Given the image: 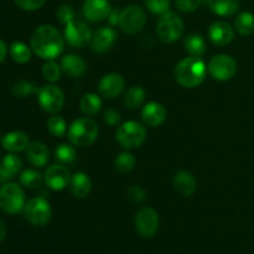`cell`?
I'll use <instances>...</instances> for the list:
<instances>
[{
	"instance_id": "cell-42",
	"label": "cell",
	"mask_w": 254,
	"mask_h": 254,
	"mask_svg": "<svg viewBox=\"0 0 254 254\" xmlns=\"http://www.w3.org/2000/svg\"><path fill=\"white\" fill-rule=\"evenodd\" d=\"M121 118H122L121 113H119V111H117V109L107 108L106 111H104V114H103L104 123L108 124V126L116 127L117 124L121 122Z\"/></svg>"
},
{
	"instance_id": "cell-43",
	"label": "cell",
	"mask_w": 254,
	"mask_h": 254,
	"mask_svg": "<svg viewBox=\"0 0 254 254\" xmlns=\"http://www.w3.org/2000/svg\"><path fill=\"white\" fill-rule=\"evenodd\" d=\"M119 17H121V11L118 9H112L107 19L111 26H117L119 25Z\"/></svg>"
},
{
	"instance_id": "cell-26",
	"label": "cell",
	"mask_w": 254,
	"mask_h": 254,
	"mask_svg": "<svg viewBox=\"0 0 254 254\" xmlns=\"http://www.w3.org/2000/svg\"><path fill=\"white\" fill-rule=\"evenodd\" d=\"M102 102L101 97L96 93H86L79 101V109L83 114L88 117H93L99 113L102 109Z\"/></svg>"
},
{
	"instance_id": "cell-17",
	"label": "cell",
	"mask_w": 254,
	"mask_h": 254,
	"mask_svg": "<svg viewBox=\"0 0 254 254\" xmlns=\"http://www.w3.org/2000/svg\"><path fill=\"white\" fill-rule=\"evenodd\" d=\"M208 37L216 46H226L235 37V29L226 21H216L208 29Z\"/></svg>"
},
{
	"instance_id": "cell-36",
	"label": "cell",
	"mask_w": 254,
	"mask_h": 254,
	"mask_svg": "<svg viewBox=\"0 0 254 254\" xmlns=\"http://www.w3.org/2000/svg\"><path fill=\"white\" fill-rule=\"evenodd\" d=\"M61 66L55 62V60H49L42 66V76L46 81L55 83V82L60 81L61 78Z\"/></svg>"
},
{
	"instance_id": "cell-40",
	"label": "cell",
	"mask_w": 254,
	"mask_h": 254,
	"mask_svg": "<svg viewBox=\"0 0 254 254\" xmlns=\"http://www.w3.org/2000/svg\"><path fill=\"white\" fill-rule=\"evenodd\" d=\"M17 7L25 11H36L41 9L47 0H14Z\"/></svg>"
},
{
	"instance_id": "cell-12",
	"label": "cell",
	"mask_w": 254,
	"mask_h": 254,
	"mask_svg": "<svg viewBox=\"0 0 254 254\" xmlns=\"http://www.w3.org/2000/svg\"><path fill=\"white\" fill-rule=\"evenodd\" d=\"M92 36L93 34L88 25L79 20H73L64 27V39L72 47L83 49L87 45H91Z\"/></svg>"
},
{
	"instance_id": "cell-37",
	"label": "cell",
	"mask_w": 254,
	"mask_h": 254,
	"mask_svg": "<svg viewBox=\"0 0 254 254\" xmlns=\"http://www.w3.org/2000/svg\"><path fill=\"white\" fill-rule=\"evenodd\" d=\"M145 7L154 15H164L170 9V0H144Z\"/></svg>"
},
{
	"instance_id": "cell-34",
	"label": "cell",
	"mask_w": 254,
	"mask_h": 254,
	"mask_svg": "<svg viewBox=\"0 0 254 254\" xmlns=\"http://www.w3.org/2000/svg\"><path fill=\"white\" fill-rule=\"evenodd\" d=\"M11 92L16 98L22 99L27 98V97L31 96L32 93H37V92H39V88H37L32 82L26 81V79H21V81H17L16 83H14Z\"/></svg>"
},
{
	"instance_id": "cell-4",
	"label": "cell",
	"mask_w": 254,
	"mask_h": 254,
	"mask_svg": "<svg viewBox=\"0 0 254 254\" xmlns=\"http://www.w3.org/2000/svg\"><path fill=\"white\" fill-rule=\"evenodd\" d=\"M116 139L124 149L140 148L146 140V129L139 122H126L117 130Z\"/></svg>"
},
{
	"instance_id": "cell-28",
	"label": "cell",
	"mask_w": 254,
	"mask_h": 254,
	"mask_svg": "<svg viewBox=\"0 0 254 254\" xmlns=\"http://www.w3.org/2000/svg\"><path fill=\"white\" fill-rule=\"evenodd\" d=\"M9 54L10 57L12 59V61H15L19 64H27V62L31 60V54L32 50L31 47L27 46L25 42L16 41L12 42L9 47Z\"/></svg>"
},
{
	"instance_id": "cell-1",
	"label": "cell",
	"mask_w": 254,
	"mask_h": 254,
	"mask_svg": "<svg viewBox=\"0 0 254 254\" xmlns=\"http://www.w3.org/2000/svg\"><path fill=\"white\" fill-rule=\"evenodd\" d=\"M30 47L36 56L42 60H55L64 50V39L59 30L52 25L36 27L30 37Z\"/></svg>"
},
{
	"instance_id": "cell-2",
	"label": "cell",
	"mask_w": 254,
	"mask_h": 254,
	"mask_svg": "<svg viewBox=\"0 0 254 254\" xmlns=\"http://www.w3.org/2000/svg\"><path fill=\"white\" fill-rule=\"evenodd\" d=\"M174 74L180 86L185 88H196L205 81L207 66L201 57L190 56L176 64Z\"/></svg>"
},
{
	"instance_id": "cell-41",
	"label": "cell",
	"mask_w": 254,
	"mask_h": 254,
	"mask_svg": "<svg viewBox=\"0 0 254 254\" xmlns=\"http://www.w3.org/2000/svg\"><path fill=\"white\" fill-rule=\"evenodd\" d=\"M128 198L134 203H141L145 200V191L140 188V186H130L127 191Z\"/></svg>"
},
{
	"instance_id": "cell-20",
	"label": "cell",
	"mask_w": 254,
	"mask_h": 254,
	"mask_svg": "<svg viewBox=\"0 0 254 254\" xmlns=\"http://www.w3.org/2000/svg\"><path fill=\"white\" fill-rule=\"evenodd\" d=\"M174 189L181 196L189 197L195 193L196 189H197V181L190 171L181 170L176 173L175 178H174Z\"/></svg>"
},
{
	"instance_id": "cell-14",
	"label": "cell",
	"mask_w": 254,
	"mask_h": 254,
	"mask_svg": "<svg viewBox=\"0 0 254 254\" xmlns=\"http://www.w3.org/2000/svg\"><path fill=\"white\" fill-rule=\"evenodd\" d=\"M126 82L123 76L117 72L104 74L98 83V91L102 97L107 99H114L123 92Z\"/></svg>"
},
{
	"instance_id": "cell-13",
	"label": "cell",
	"mask_w": 254,
	"mask_h": 254,
	"mask_svg": "<svg viewBox=\"0 0 254 254\" xmlns=\"http://www.w3.org/2000/svg\"><path fill=\"white\" fill-rule=\"evenodd\" d=\"M44 179L47 188L54 191H62L68 186L71 173L64 164H55L45 171Z\"/></svg>"
},
{
	"instance_id": "cell-11",
	"label": "cell",
	"mask_w": 254,
	"mask_h": 254,
	"mask_svg": "<svg viewBox=\"0 0 254 254\" xmlns=\"http://www.w3.org/2000/svg\"><path fill=\"white\" fill-rule=\"evenodd\" d=\"M159 215L154 208L143 207L136 212L134 218L135 230L141 237L151 238L156 235L159 230Z\"/></svg>"
},
{
	"instance_id": "cell-35",
	"label": "cell",
	"mask_w": 254,
	"mask_h": 254,
	"mask_svg": "<svg viewBox=\"0 0 254 254\" xmlns=\"http://www.w3.org/2000/svg\"><path fill=\"white\" fill-rule=\"evenodd\" d=\"M55 156L62 164H71L76 159V149L73 144L62 143L55 150Z\"/></svg>"
},
{
	"instance_id": "cell-5",
	"label": "cell",
	"mask_w": 254,
	"mask_h": 254,
	"mask_svg": "<svg viewBox=\"0 0 254 254\" xmlns=\"http://www.w3.org/2000/svg\"><path fill=\"white\" fill-rule=\"evenodd\" d=\"M184 30H185V24L183 19L173 11H168L166 14L161 15L156 24V34L159 40L164 44H173L178 41L183 36Z\"/></svg>"
},
{
	"instance_id": "cell-24",
	"label": "cell",
	"mask_w": 254,
	"mask_h": 254,
	"mask_svg": "<svg viewBox=\"0 0 254 254\" xmlns=\"http://www.w3.org/2000/svg\"><path fill=\"white\" fill-rule=\"evenodd\" d=\"M61 69L64 73H66L67 76L72 77V78H76V77L82 76L86 72V62L78 55H66V56L62 57L61 60Z\"/></svg>"
},
{
	"instance_id": "cell-32",
	"label": "cell",
	"mask_w": 254,
	"mask_h": 254,
	"mask_svg": "<svg viewBox=\"0 0 254 254\" xmlns=\"http://www.w3.org/2000/svg\"><path fill=\"white\" fill-rule=\"evenodd\" d=\"M47 130L50 131L51 135L56 136V138H64L68 129H67L66 121L62 117L52 114V117H50L49 121H47Z\"/></svg>"
},
{
	"instance_id": "cell-23",
	"label": "cell",
	"mask_w": 254,
	"mask_h": 254,
	"mask_svg": "<svg viewBox=\"0 0 254 254\" xmlns=\"http://www.w3.org/2000/svg\"><path fill=\"white\" fill-rule=\"evenodd\" d=\"M69 190H71L72 195L76 198H84L89 195L92 190V180L86 173H78L73 174L69 180Z\"/></svg>"
},
{
	"instance_id": "cell-3",
	"label": "cell",
	"mask_w": 254,
	"mask_h": 254,
	"mask_svg": "<svg viewBox=\"0 0 254 254\" xmlns=\"http://www.w3.org/2000/svg\"><path fill=\"white\" fill-rule=\"evenodd\" d=\"M98 133L99 129L96 122L87 117L72 122L67 131L71 144L78 148H87L92 145L98 138Z\"/></svg>"
},
{
	"instance_id": "cell-22",
	"label": "cell",
	"mask_w": 254,
	"mask_h": 254,
	"mask_svg": "<svg viewBox=\"0 0 254 254\" xmlns=\"http://www.w3.org/2000/svg\"><path fill=\"white\" fill-rule=\"evenodd\" d=\"M30 144L29 135L24 131L14 130L9 131L5 134L1 139V145L5 150L10 151V153H20V151H25L27 145Z\"/></svg>"
},
{
	"instance_id": "cell-15",
	"label": "cell",
	"mask_w": 254,
	"mask_h": 254,
	"mask_svg": "<svg viewBox=\"0 0 254 254\" xmlns=\"http://www.w3.org/2000/svg\"><path fill=\"white\" fill-rule=\"evenodd\" d=\"M118 40V32L112 26H103L97 30L92 36L91 49L96 54H104L109 51Z\"/></svg>"
},
{
	"instance_id": "cell-19",
	"label": "cell",
	"mask_w": 254,
	"mask_h": 254,
	"mask_svg": "<svg viewBox=\"0 0 254 254\" xmlns=\"http://www.w3.org/2000/svg\"><path fill=\"white\" fill-rule=\"evenodd\" d=\"M25 155L30 164L37 168H42L49 163L50 151L49 148L41 141H30L27 148L25 149Z\"/></svg>"
},
{
	"instance_id": "cell-21",
	"label": "cell",
	"mask_w": 254,
	"mask_h": 254,
	"mask_svg": "<svg viewBox=\"0 0 254 254\" xmlns=\"http://www.w3.org/2000/svg\"><path fill=\"white\" fill-rule=\"evenodd\" d=\"M22 168V160L15 153H10L2 158L0 164V184H6Z\"/></svg>"
},
{
	"instance_id": "cell-16",
	"label": "cell",
	"mask_w": 254,
	"mask_h": 254,
	"mask_svg": "<svg viewBox=\"0 0 254 254\" xmlns=\"http://www.w3.org/2000/svg\"><path fill=\"white\" fill-rule=\"evenodd\" d=\"M83 15L92 22L103 21L108 17L112 6L108 0H86L83 2Z\"/></svg>"
},
{
	"instance_id": "cell-31",
	"label": "cell",
	"mask_w": 254,
	"mask_h": 254,
	"mask_svg": "<svg viewBox=\"0 0 254 254\" xmlns=\"http://www.w3.org/2000/svg\"><path fill=\"white\" fill-rule=\"evenodd\" d=\"M19 181L20 185L26 189H39L45 183V179L37 170L27 169L20 174Z\"/></svg>"
},
{
	"instance_id": "cell-45",
	"label": "cell",
	"mask_w": 254,
	"mask_h": 254,
	"mask_svg": "<svg viewBox=\"0 0 254 254\" xmlns=\"http://www.w3.org/2000/svg\"><path fill=\"white\" fill-rule=\"evenodd\" d=\"M5 237H6V226L0 220V243L5 240Z\"/></svg>"
},
{
	"instance_id": "cell-18",
	"label": "cell",
	"mask_w": 254,
	"mask_h": 254,
	"mask_svg": "<svg viewBox=\"0 0 254 254\" xmlns=\"http://www.w3.org/2000/svg\"><path fill=\"white\" fill-rule=\"evenodd\" d=\"M166 116L168 113H166L165 107L159 102H149L141 111V118L144 123L151 128H158L161 124H164V122L166 121Z\"/></svg>"
},
{
	"instance_id": "cell-9",
	"label": "cell",
	"mask_w": 254,
	"mask_h": 254,
	"mask_svg": "<svg viewBox=\"0 0 254 254\" xmlns=\"http://www.w3.org/2000/svg\"><path fill=\"white\" fill-rule=\"evenodd\" d=\"M146 24V14L139 5H128L121 11L119 27L128 35H136Z\"/></svg>"
},
{
	"instance_id": "cell-25",
	"label": "cell",
	"mask_w": 254,
	"mask_h": 254,
	"mask_svg": "<svg viewBox=\"0 0 254 254\" xmlns=\"http://www.w3.org/2000/svg\"><path fill=\"white\" fill-rule=\"evenodd\" d=\"M211 10L220 16H232L240 9V0H205Z\"/></svg>"
},
{
	"instance_id": "cell-7",
	"label": "cell",
	"mask_w": 254,
	"mask_h": 254,
	"mask_svg": "<svg viewBox=\"0 0 254 254\" xmlns=\"http://www.w3.org/2000/svg\"><path fill=\"white\" fill-rule=\"evenodd\" d=\"M24 216L35 227H44L51 221V206L46 198L34 197L25 203Z\"/></svg>"
},
{
	"instance_id": "cell-33",
	"label": "cell",
	"mask_w": 254,
	"mask_h": 254,
	"mask_svg": "<svg viewBox=\"0 0 254 254\" xmlns=\"http://www.w3.org/2000/svg\"><path fill=\"white\" fill-rule=\"evenodd\" d=\"M135 158L131 153H128V151H124V153H121L114 160V166H116V170L119 171L122 174L130 173L131 170L135 166Z\"/></svg>"
},
{
	"instance_id": "cell-38",
	"label": "cell",
	"mask_w": 254,
	"mask_h": 254,
	"mask_svg": "<svg viewBox=\"0 0 254 254\" xmlns=\"http://www.w3.org/2000/svg\"><path fill=\"white\" fill-rule=\"evenodd\" d=\"M56 17L61 24L67 25L74 20V10L71 5L64 4L56 10Z\"/></svg>"
},
{
	"instance_id": "cell-10",
	"label": "cell",
	"mask_w": 254,
	"mask_h": 254,
	"mask_svg": "<svg viewBox=\"0 0 254 254\" xmlns=\"http://www.w3.org/2000/svg\"><path fill=\"white\" fill-rule=\"evenodd\" d=\"M37 101L46 113L56 114L64 107V94L56 84H45L37 92Z\"/></svg>"
},
{
	"instance_id": "cell-44",
	"label": "cell",
	"mask_w": 254,
	"mask_h": 254,
	"mask_svg": "<svg viewBox=\"0 0 254 254\" xmlns=\"http://www.w3.org/2000/svg\"><path fill=\"white\" fill-rule=\"evenodd\" d=\"M6 54H7L6 44L0 39V64L5 61V59H6Z\"/></svg>"
},
{
	"instance_id": "cell-27",
	"label": "cell",
	"mask_w": 254,
	"mask_h": 254,
	"mask_svg": "<svg viewBox=\"0 0 254 254\" xmlns=\"http://www.w3.org/2000/svg\"><path fill=\"white\" fill-rule=\"evenodd\" d=\"M184 47L190 54V56L196 57H201L202 55H205L206 49H207L205 39L197 34L188 35L184 40Z\"/></svg>"
},
{
	"instance_id": "cell-30",
	"label": "cell",
	"mask_w": 254,
	"mask_h": 254,
	"mask_svg": "<svg viewBox=\"0 0 254 254\" xmlns=\"http://www.w3.org/2000/svg\"><path fill=\"white\" fill-rule=\"evenodd\" d=\"M144 99H145V89L140 86H133L126 92L124 106L129 109H136L144 103Z\"/></svg>"
},
{
	"instance_id": "cell-39",
	"label": "cell",
	"mask_w": 254,
	"mask_h": 254,
	"mask_svg": "<svg viewBox=\"0 0 254 254\" xmlns=\"http://www.w3.org/2000/svg\"><path fill=\"white\" fill-rule=\"evenodd\" d=\"M203 0H175V6L181 12H193L201 6Z\"/></svg>"
},
{
	"instance_id": "cell-8",
	"label": "cell",
	"mask_w": 254,
	"mask_h": 254,
	"mask_svg": "<svg viewBox=\"0 0 254 254\" xmlns=\"http://www.w3.org/2000/svg\"><path fill=\"white\" fill-rule=\"evenodd\" d=\"M207 72L216 81H230L235 77L236 72H237V62L230 55H216L208 61Z\"/></svg>"
},
{
	"instance_id": "cell-6",
	"label": "cell",
	"mask_w": 254,
	"mask_h": 254,
	"mask_svg": "<svg viewBox=\"0 0 254 254\" xmlns=\"http://www.w3.org/2000/svg\"><path fill=\"white\" fill-rule=\"evenodd\" d=\"M25 193L15 183L2 184L0 188V210L6 215H16L24 210Z\"/></svg>"
},
{
	"instance_id": "cell-29",
	"label": "cell",
	"mask_w": 254,
	"mask_h": 254,
	"mask_svg": "<svg viewBox=\"0 0 254 254\" xmlns=\"http://www.w3.org/2000/svg\"><path fill=\"white\" fill-rule=\"evenodd\" d=\"M235 29L242 36H248L254 31V15L250 11H242L235 19Z\"/></svg>"
}]
</instances>
